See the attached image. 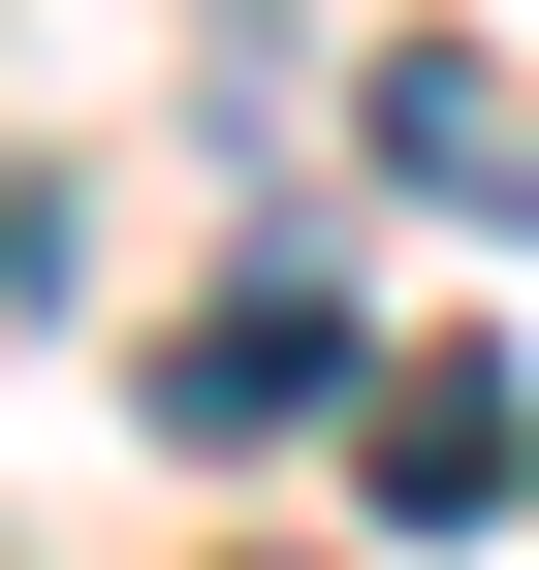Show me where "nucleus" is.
Here are the masks:
<instances>
[{
  "label": "nucleus",
  "mask_w": 539,
  "mask_h": 570,
  "mask_svg": "<svg viewBox=\"0 0 539 570\" xmlns=\"http://www.w3.org/2000/svg\"><path fill=\"white\" fill-rule=\"evenodd\" d=\"M508 475H539V381L508 348H381L350 381V508L381 539H508Z\"/></svg>",
  "instance_id": "1"
},
{
  "label": "nucleus",
  "mask_w": 539,
  "mask_h": 570,
  "mask_svg": "<svg viewBox=\"0 0 539 570\" xmlns=\"http://www.w3.org/2000/svg\"><path fill=\"white\" fill-rule=\"evenodd\" d=\"M350 381H381V348L350 317H317V285H223V317H159V444H350Z\"/></svg>",
  "instance_id": "2"
},
{
  "label": "nucleus",
  "mask_w": 539,
  "mask_h": 570,
  "mask_svg": "<svg viewBox=\"0 0 539 570\" xmlns=\"http://www.w3.org/2000/svg\"><path fill=\"white\" fill-rule=\"evenodd\" d=\"M350 127H381V190H444V223H539V96H508L477 32H381Z\"/></svg>",
  "instance_id": "3"
}]
</instances>
